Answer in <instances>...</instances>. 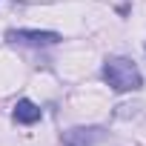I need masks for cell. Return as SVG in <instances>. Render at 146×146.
Segmentation results:
<instances>
[{"mask_svg": "<svg viewBox=\"0 0 146 146\" xmlns=\"http://www.w3.org/2000/svg\"><path fill=\"white\" fill-rule=\"evenodd\" d=\"M15 120H17V123H37V120H40V106H35L32 100H17V106H15Z\"/></svg>", "mask_w": 146, "mask_h": 146, "instance_id": "4", "label": "cell"}, {"mask_svg": "<svg viewBox=\"0 0 146 146\" xmlns=\"http://www.w3.org/2000/svg\"><path fill=\"white\" fill-rule=\"evenodd\" d=\"M103 80L115 89V92H137L143 86V78H140V72L135 66V60L129 57H106L103 63Z\"/></svg>", "mask_w": 146, "mask_h": 146, "instance_id": "1", "label": "cell"}, {"mask_svg": "<svg viewBox=\"0 0 146 146\" xmlns=\"http://www.w3.org/2000/svg\"><path fill=\"white\" fill-rule=\"evenodd\" d=\"M6 40L26 43V46H54V43H60V35L57 32H37V29H9Z\"/></svg>", "mask_w": 146, "mask_h": 146, "instance_id": "2", "label": "cell"}, {"mask_svg": "<svg viewBox=\"0 0 146 146\" xmlns=\"http://www.w3.org/2000/svg\"><path fill=\"white\" fill-rule=\"evenodd\" d=\"M95 140H100V129H69L63 135L66 146H92Z\"/></svg>", "mask_w": 146, "mask_h": 146, "instance_id": "3", "label": "cell"}]
</instances>
